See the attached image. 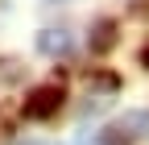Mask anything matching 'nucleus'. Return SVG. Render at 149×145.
I'll use <instances>...</instances> for the list:
<instances>
[{
  "label": "nucleus",
  "instance_id": "nucleus-1",
  "mask_svg": "<svg viewBox=\"0 0 149 145\" xmlns=\"http://www.w3.org/2000/svg\"><path fill=\"white\" fill-rule=\"evenodd\" d=\"M62 100H66L62 83H42V87H33V91L25 96L21 112H25V120H50V116L62 108Z\"/></svg>",
  "mask_w": 149,
  "mask_h": 145
},
{
  "label": "nucleus",
  "instance_id": "nucleus-6",
  "mask_svg": "<svg viewBox=\"0 0 149 145\" xmlns=\"http://www.w3.org/2000/svg\"><path fill=\"white\" fill-rule=\"evenodd\" d=\"M100 145H104V141H100Z\"/></svg>",
  "mask_w": 149,
  "mask_h": 145
},
{
  "label": "nucleus",
  "instance_id": "nucleus-5",
  "mask_svg": "<svg viewBox=\"0 0 149 145\" xmlns=\"http://www.w3.org/2000/svg\"><path fill=\"white\" fill-rule=\"evenodd\" d=\"M141 66H149V46H145V50H141Z\"/></svg>",
  "mask_w": 149,
  "mask_h": 145
},
{
  "label": "nucleus",
  "instance_id": "nucleus-3",
  "mask_svg": "<svg viewBox=\"0 0 149 145\" xmlns=\"http://www.w3.org/2000/svg\"><path fill=\"white\" fill-rule=\"evenodd\" d=\"M116 46V21H100L91 29V54H108Z\"/></svg>",
  "mask_w": 149,
  "mask_h": 145
},
{
  "label": "nucleus",
  "instance_id": "nucleus-2",
  "mask_svg": "<svg viewBox=\"0 0 149 145\" xmlns=\"http://www.w3.org/2000/svg\"><path fill=\"white\" fill-rule=\"evenodd\" d=\"M37 50L50 54V58H62V54H70V33L66 29H42L37 33Z\"/></svg>",
  "mask_w": 149,
  "mask_h": 145
},
{
  "label": "nucleus",
  "instance_id": "nucleus-4",
  "mask_svg": "<svg viewBox=\"0 0 149 145\" xmlns=\"http://www.w3.org/2000/svg\"><path fill=\"white\" fill-rule=\"evenodd\" d=\"M124 129H133V137H149V112H128L116 133H124Z\"/></svg>",
  "mask_w": 149,
  "mask_h": 145
}]
</instances>
